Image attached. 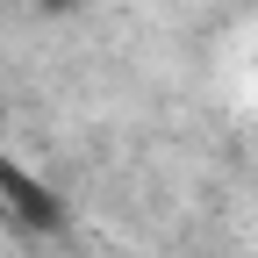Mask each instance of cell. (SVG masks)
I'll return each mask as SVG.
<instances>
[{"mask_svg": "<svg viewBox=\"0 0 258 258\" xmlns=\"http://www.w3.org/2000/svg\"><path fill=\"white\" fill-rule=\"evenodd\" d=\"M0 215H15V230H29V237H64L72 230V201L43 172L15 165V158H0Z\"/></svg>", "mask_w": 258, "mask_h": 258, "instance_id": "cell-1", "label": "cell"}, {"mask_svg": "<svg viewBox=\"0 0 258 258\" xmlns=\"http://www.w3.org/2000/svg\"><path fill=\"white\" fill-rule=\"evenodd\" d=\"M29 8H36L43 22H72V15H86L93 0H29Z\"/></svg>", "mask_w": 258, "mask_h": 258, "instance_id": "cell-2", "label": "cell"}]
</instances>
